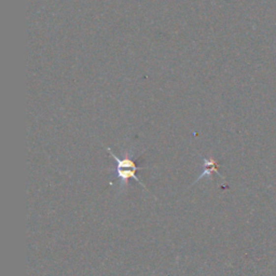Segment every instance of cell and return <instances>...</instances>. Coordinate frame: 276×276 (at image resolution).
Segmentation results:
<instances>
[{"mask_svg":"<svg viewBox=\"0 0 276 276\" xmlns=\"http://www.w3.org/2000/svg\"><path fill=\"white\" fill-rule=\"evenodd\" d=\"M148 167H120L117 166L116 168V179L117 183L119 184V189L120 191H123L124 189H126L127 187V183L129 179H134L136 180L137 183H139V184L142 185L143 188L147 189V187L140 182L139 178L136 176V172L140 171V170H146ZM148 190V189H147Z\"/></svg>","mask_w":276,"mask_h":276,"instance_id":"6da1fadb","label":"cell"},{"mask_svg":"<svg viewBox=\"0 0 276 276\" xmlns=\"http://www.w3.org/2000/svg\"><path fill=\"white\" fill-rule=\"evenodd\" d=\"M202 159H203V162H204V164H203V173L198 178H196V180L193 183V184H195L196 183L199 182V180L205 178V177L211 178L213 173H216L217 175L220 176L222 179L224 178V177H222L221 174L219 173V171H218L219 164H218V162H216V160H214V157L211 156V157H208V159H206V157H202Z\"/></svg>","mask_w":276,"mask_h":276,"instance_id":"7a4b0ae2","label":"cell"}]
</instances>
